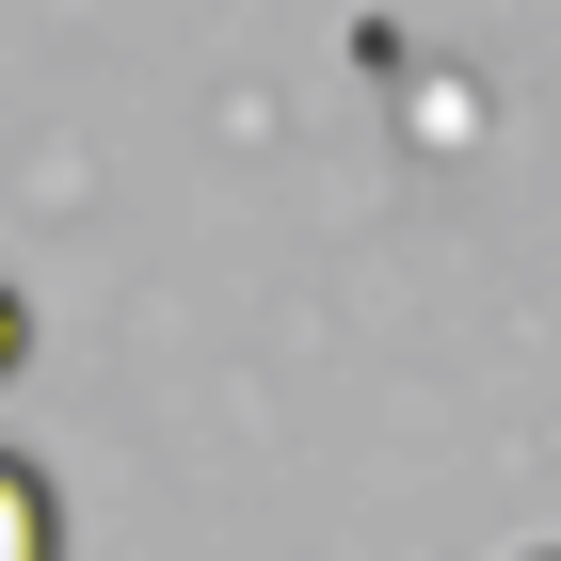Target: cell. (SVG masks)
<instances>
[{"instance_id":"1","label":"cell","mask_w":561,"mask_h":561,"mask_svg":"<svg viewBox=\"0 0 561 561\" xmlns=\"http://www.w3.org/2000/svg\"><path fill=\"white\" fill-rule=\"evenodd\" d=\"M0 561H65V497H48V466H16V449H0Z\"/></svg>"},{"instance_id":"2","label":"cell","mask_w":561,"mask_h":561,"mask_svg":"<svg viewBox=\"0 0 561 561\" xmlns=\"http://www.w3.org/2000/svg\"><path fill=\"white\" fill-rule=\"evenodd\" d=\"M16 353H33V305H16V273H0V386H16Z\"/></svg>"},{"instance_id":"3","label":"cell","mask_w":561,"mask_h":561,"mask_svg":"<svg viewBox=\"0 0 561 561\" xmlns=\"http://www.w3.org/2000/svg\"><path fill=\"white\" fill-rule=\"evenodd\" d=\"M529 561H561V546H529Z\"/></svg>"}]
</instances>
